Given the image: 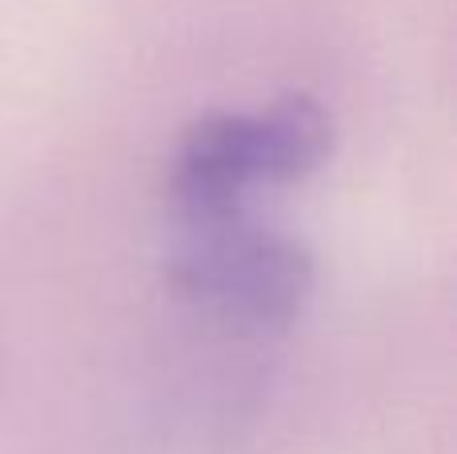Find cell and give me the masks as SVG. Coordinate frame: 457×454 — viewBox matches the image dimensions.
Here are the masks:
<instances>
[{"label":"cell","mask_w":457,"mask_h":454,"mask_svg":"<svg viewBox=\"0 0 457 454\" xmlns=\"http://www.w3.org/2000/svg\"><path fill=\"white\" fill-rule=\"evenodd\" d=\"M333 121L313 97L293 93L261 113H209L185 129L169 161L173 217L245 209L257 185H289L325 165Z\"/></svg>","instance_id":"cell-1"},{"label":"cell","mask_w":457,"mask_h":454,"mask_svg":"<svg viewBox=\"0 0 457 454\" xmlns=\"http://www.w3.org/2000/svg\"><path fill=\"white\" fill-rule=\"evenodd\" d=\"M165 278L189 306L233 326H289L313 290V257L289 233L257 225L245 209L177 222Z\"/></svg>","instance_id":"cell-2"}]
</instances>
